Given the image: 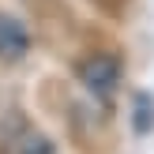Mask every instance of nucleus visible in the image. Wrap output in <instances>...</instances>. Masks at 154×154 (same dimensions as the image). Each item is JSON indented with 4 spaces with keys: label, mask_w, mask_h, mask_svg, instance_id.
Instances as JSON below:
<instances>
[{
    "label": "nucleus",
    "mask_w": 154,
    "mask_h": 154,
    "mask_svg": "<svg viewBox=\"0 0 154 154\" xmlns=\"http://www.w3.org/2000/svg\"><path fill=\"white\" fill-rule=\"evenodd\" d=\"M8 154H57V147L38 128H23V132H8Z\"/></svg>",
    "instance_id": "3"
},
{
    "label": "nucleus",
    "mask_w": 154,
    "mask_h": 154,
    "mask_svg": "<svg viewBox=\"0 0 154 154\" xmlns=\"http://www.w3.org/2000/svg\"><path fill=\"white\" fill-rule=\"evenodd\" d=\"M120 75L124 72H120V60L113 57V53H94V57H87L79 64L83 87H87L102 105L113 102V94H117V87H120Z\"/></svg>",
    "instance_id": "1"
},
{
    "label": "nucleus",
    "mask_w": 154,
    "mask_h": 154,
    "mask_svg": "<svg viewBox=\"0 0 154 154\" xmlns=\"http://www.w3.org/2000/svg\"><path fill=\"white\" fill-rule=\"evenodd\" d=\"M30 49V34L15 15H4L0 11V64H15L23 60Z\"/></svg>",
    "instance_id": "2"
},
{
    "label": "nucleus",
    "mask_w": 154,
    "mask_h": 154,
    "mask_svg": "<svg viewBox=\"0 0 154 154\" xmlns=\"http://www.w3.org/2000/svg\"><path fill=\"white\" fill-rule=\"evenodd\" d=\"M132 132L135 135L154 132V94L150 90H135V98H132Z\"/></svg>",
    "instance_id": "4"
}]
</instances>
